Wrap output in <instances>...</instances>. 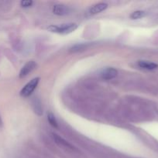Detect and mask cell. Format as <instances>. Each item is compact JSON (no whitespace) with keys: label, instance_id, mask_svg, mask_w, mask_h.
Returning a JSON list of instances; mask_svg holds the SVG:
<instances>
[{"label":"cell","instance_id":"cell-1","mask_svg":"<svg viewBox=\"0 0 158 158\" xmlns=\"http://www.w3.org/2000/svg\"><path fill=\"white\" fill-rule=\"evenodd\" d=\"M77 28V24L75 23H68V24H63L61 26H50L48 27L50 32H57L60 34H69L74 32Z\"/></svg>","mask_w":158,"mask_h":158},{"label":"cell","instance_id":"cell-2","mask_svg":"<svg viewBox=\"0 0 158 158\" xmlns=\"http://www.w3.org/2000/svg\"><path fill=\"white\" fill-rule=\"evenodd\" d=\"M39 81H40V78L39 77H36V78L33 79L32 80L29 82L20 91V96L22 97H28L32 94V93L37 88V85H38Z\"/></svg>","mask_w":158,"mask_h":158},{"label":"cell","instance_id":"cell-3","mask_svg":"<svg viewBox=\"0 0 158 158\" xmlns=\"http://www.w3.org/2000/svg\"><path fill=\"white\" fill-rule=\"evenodd\" d=\"M36 67V63L34 61H29L23 66L20 73V78L26 77L30 72H32Z\"/></svg>","mask_w":158,"mask_h":158},{"label":"cell","instance_id":"cell-4","mask_svg":"<svg viewBox=\"0 0 158 158\" xmlns=\"http://www.w3.org/2000/svg\"><path fill=\"white\" fill-rule=\"evenodd\" d=\"M118 71L116 69L112 67H108L102 70V72L101 73V77L104 80H108L114 79L115 77H116Z\"/></svg>","mask_w":158,"mask_h":158},{"label":"cell","instance_id":"cell-5","mask_svg":"<svg viewBox=\"0 0 158 158\" xmlns=\"http://www.w3.org/2000/svg\"><path fill=\"white\" fill-rule=\"evenodd\" d=\"M70 9L67 6L62 4L55 5L53 8V12L54 14L57 15H64L69 13Z\"/></svg>","mask_w":158,"mask_h":158},{"label":"cell","instance_id":"cell-6","mask_svg":"<svg viewBox=\"0 0 158 158\" xmlns=\"http://www.w3.org/2000/svg\"><path fill=\"white\" fill-rule=\"evenodd\" d=\"M52 137H53V138H54V141H55L57 144L60 145V146L64 147V148H70V149H71V150L74 149V148L71 144V143H68V141H66L64 139H63L62 137H60V136H58L57 134H52Z\"/></svg>","mask_w":158,"mask_h":158},{"label":"cell","instance_id":"cell-7","mask_svg":"<svg viewBox=\"0 0 158 158\" xmlns=\"http://www.w3.org/2000/svg\"><path fill=\"white\" fill-rule=\"evenodd\" d=\"M138 66L140 68L147 70H153V69H156L158 67V65L153 62L146 61V60H139L138 61Z\"/></svg>","mask_w":158,"mask_h":158},{"label":"cell","instance_id":"cell-8","mask_svg":"<svg viewBox=\"0 0 158 158\" xmlns=\"http://www.w3.org/2000/svg\"><path fill=\"white\" fill-rule=\"evenodd\" d=\"M107 7H108V5H107L106 3H104V2L98 3V4L94 5V6H93L90 9L89 12L91 14H92V15H94V14H98L99 13V12L104 11L105 9H107Z\"/></svg>","mask_w":158,"mask_h":158},{"label":"cell","instance_id":"cell-9","mask_svg":"<svg viewBox=\"0 0 158 158\" xmlns=\"http://www.w3.org/2000/svg\"><path fill=\"white\" fill-rule=\"evenodd\" d=\"M146 12L144 11H141V10H138V11H135L133 12V13L130 15V18L132 19H139L143 18L146 15Z\"/></svg>","mask_w":158,"mask_h":158},{"label":"cell","instance_id":"cell-10","mask_svg":"<svg viewBox=\"0 0 158 158\" xmlns=\"http://www.w3.org/2000/svg\"><path fill=\"white\" fill-rule=\"evenodd\" d=\"M47 120L48 122L50 123V124L52 127H54V128H58V124H57V121L56 120L55 117H54V114L52 113H50L47 115Z\"/></svg>","mask_w":158,"mask_h":158},{"label":"cell","instance_id":"cell-11","mask_svg":"<svg viewBox=\"0 0 158 158\" xmlns=\"http://www.w3.org/2000/svg\"><path fill=\"white\" fill-rule=\"evenodd\" d=\"M33 4V2L31 1V0H23L20 2V5L23 8H29L32 6Z\"/></svg>","mask_w":158,"mask_h":158},{"label":"cell","instance_id":"cell-12","mask_svg":"<svg viewBox=\"0 0 158 158\" xmlns=\"http://www.w3.org/2000/svg\"><path fill=\"white\" fill-rule=\"evenodd\" d=\"M2 127V117L0 116V127Z\"/></svg>","mask_w":158,"mask_h":158}]
</instances>
